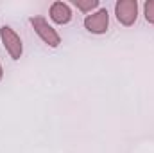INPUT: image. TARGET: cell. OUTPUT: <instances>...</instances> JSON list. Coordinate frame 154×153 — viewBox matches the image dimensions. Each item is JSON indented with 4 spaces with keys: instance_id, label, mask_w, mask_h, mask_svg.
<instances>
[{
    "instance_id": "6da1fadb",
    "label": "cell",
    "mask_w": 154,
    "mask_h": 153,
    "mask_svg": "<svg viewBox=\"0 0 154 153\" xmlns=\"http://www.w3.org/2000/svg\"><path fill=\"white\" fill-rule=\"evenodd\" d=\"M31 25L34 27L36 34H38L48 47H57V45L61 43V36L57 34V31H56L43 16H32V18H31Z\"/></svg>"
},
{
    "instance_id": "7a4b0ae2",
    "label": "cell",
    "mask_w": 154,
    "mask_h": 153,
    "mask_svg": "<svg viewBox=\"0 0 154 153\" xmlns=\"http://www.w3.org/2000/svg\"><path fill=\"white\" fill-rule=\"evenodd\" d=\"M115 15H116V20L129 27L136 22L138 18V2L136 0H118L115 4Z\"/></svg>"
},
{
    "instance_id": "3957f363",
    "label": "cell",
    "mask_w": 154,
    "mask_h": 153,
    "mask_svg": "<svg viewBox=\"0 0 154 153\" xmlns=\"http://www.w3.org/2000/svg\"><path fill=\"white\" fill-rule=\"evenodd\" d=\"M0 38H2V43L5 47V50L9 52V56L13 60H20L22 52H23V45H22V40L20 36L9 27V25H4L0 29Z\"/></svg>"
},
{
    "instance_id": "277c9868",
    "label": "cell",
    "mask_w": 154,
    "mask_h": 153,
    "mask_svg": "<svg viewBox=\"0 0 154 153\" xmlns=\"http://www.w3.org/2000/svg\"><path fill=\"white\" fill-rule=\"evenodd\" d=\"M108 25H109L108 9H99L97 13L86 15V18H84V27L93 34H104L108 31Z\"/></svg>"
},
{
    "instance_id": "5b68a950",
    "label": "cell",
    "mask_w": 154,
    "mask_h": 153,
    "mask_svg": "<svg viewBox=\"0 0 154 153\" xmlns=\"http://www.w3.org/2000/svg\"><path fill=\"white\" fill-rule=\"evenodd\" d=\"M50 18L59 24V25H65L72 20V9L66 2H54L50 5Z\"/></svg>"
},
{
    "instance_id": "8992f818",
    "label": "cell",
    "mask_w": 154,
    "mask_h": 153,
    "mask_svg": "<svg viewBox=\"0 0 154 153\" xmlns=\"http://www.w3.org/2000/svg\"><path fill=\"white\" fill-rule=\"evenodd\" d=\"M74 5L82 13H91L95 7H99V0H74Z\"/></svg>"
},
{
    "instance_id": "52a82bcc",
    "label": "cell",
    "mask_w": 154,
    "mask_h": 153,
    "mask_svg": "<svg viewBox=\"0 0 154 153\" xmlns=\"http://www.w3.org/2000/svg\"><path fill=\"white\" fill-rule=\"evenodd\" d=\"M143 13H145V20L149 24H154V0H147L143 5Z\"/></svg>"
},
{
    "instance_id": "ba28073f",
    "label": "cell",
    "mask_w": 154,
    "mask_h": 153,
    "mask_svg": "<svg viewBox=\"0 0 154 153\" xmlns=\"http://www.w3.org/2000/svg\"><path fill=\"white\" fill-rule=\"evenodd\" d=\"M2 76H4V70H2V65H0V79H2Z\"/></svg>"
}]
</instances>
